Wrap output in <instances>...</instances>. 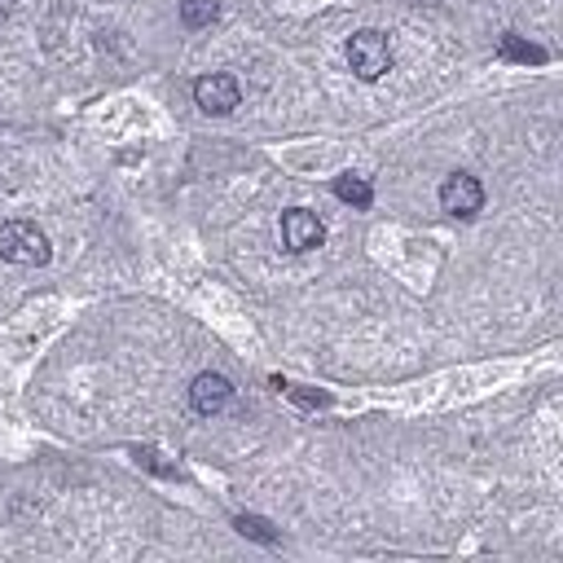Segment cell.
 <instances>
[{
    "instance_id": "1",
    "label": "cell",
    "mask_w": 563,
    "mask_h": 563,
    "mask_svg": "<svg viewBox=\"0 0 563 563\" xmlns=\"http://www.w3.org/2000/svg\"><path fill=\"white\" fill-rule=\"evenodd\" d=\"M53 246H48V233L31 220H4L0 224V260L9 264H22V268H40L48 264Z\"/></svg>"
},
{
    "instance_id": "2",
    "label": "cell",
    "mask_w": 563,
    "mask_h": 563,
    "mask_svg": "<svg viewBox=\"0 0 563 563\" xmlns=\"http://www.w3.org/2000/svg\"><path fill=\"white\" fill-rule=\"evenodd\" d=\"M347 66H352L356 79H365V84L383 79V75L391 70V44H387V35H383V31H356V35L347 40Z\"/></svg>"
},
{
    "instance_id": "3",
    "label": "cell",
    "mask_w": 563,
    "mask_h": 563,
    "mask_svg": "<svg viewBox=\"0 0 563 563\" xmlns=\"http://www.w3.org/2000/svg\"><path fill=\"white\" fill-rule=\"evenodd\" d=\"M194 101H198V110H202V114H233V110H238V101H242V88H238V79H233V75L211 70V75L194 79Z\"/></svg>"
},
{
    "instance_id": "4",
    "label": "cell",
    "mask_w": 563,
    "mask_h": 563,
    "mask_svg": "<svg viewBox=\"0 0 563 563\" xmlns=\"http://www.w3.org/2000/svg\"><path fill=\"white\" fill-rule=\"evenodd\" d=\"M440 207H444L449 216H457V220H471V216H479V207H484V185H479L471 172H453V176H444V185H440Z\"/></svg>"
},
{
    "instance_id": "5",
    "label": "cell",
    "mask_w": 563,
    "mask_h": 563,
    "mask_svg": "<svg viewBox=\"0 0 563 563\" xmlns=\"http://www.w3.org/2000/svg\"><path fill=\"white\" fill-rule=\"evenodd\" d=\"M282 242H286V251H312L325 242V224L308 207H290L282 216Z\"/></svg>"
},
{
    "instance_id": "6",
    "label": "cell",
    "mask_w": 563,
    "mask_h": 563,
    "mask_svg": "<svg viewBox=\"0 0 563 563\" xmlns=\"http://www.w3.org/2000/svg\"><path fill=\"white\" fill-rule=\"evenodd\" d=\"M233 400V383L224 378V374H198L194 383H189V405L198 409V413H220L224 405Z\"/></svg>"
},
{
    "instance_id": "7",
    "label": "cell",
    "mask_w": 563,
    "mask_h": 563,
    "mask_svg": "<svg viewBox=\"0 0 563 563\" xmlns=\"http://www.w3.org/2000/svg\"><path fill=\"white\" fill-rule=\"evenodd\" d=\"M334 198L347 202V207H369V202H374V185H369L365 176L343 172V176H334Z\"/></svg>"
},
{
    "instance_id": "8",
    "label": "cell",
    "mask_w": 563,
    "mask_h": 563,
    "mask_svg": "<svg viewBox=\"0 0 563 563\" xmlns=\"http://www.w3.org/2000/svg\"><path fill=\"white\" fill-rule=\"evenodd\" d=\"M220 18V4L216 0H180V22L189 26V31H202V26H211Z\"/></svg>"
},
{
    "instance_id": "9",
    "label": "cell",
    "mask_w": 563,
    "mask_h": 563,
    "mask_svg": "<svg viewBox=\"0 0 563 563\" xmlns=\"http://www.w3.org/2000/svg\"><path fill=\"white\" fill-rule=\"evenodd\" d=\"M233 523H238V532H242V537H251V541H264V545H273V541H277V532H273L260 515H238Z\"/></svg>"
},
{
    "instance_id": "10",
    "label": "cell",
    "mask_w": 563,
    "mask_h": 563,
    "mask_svg": "<svg viewBox=\"0 0 563 563\" xmlns=\"http://www.w3.org/2000/svg\"><path fill=\"white\" fill-rule=\"evenodd\" d=\"M501 53H506V57H519V62H545V48L523 44L519 35H501Z\"/></svg>"
},
{
    "instance_id": "11",
    "label": "cell",
    "mask_w": 563,
    "mask_h": 563,
    "mask_svg": "<svg viewBox=\"0 0 563 563\" xmlns=\"http://www.w3.org/2000/svg\"><path fill=\"white\" fill-rule=\"evenodd\" d=\"M13 9V0H0V13H9Z\"/></svg>"
}]
</instances>
